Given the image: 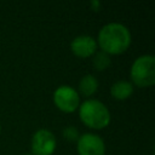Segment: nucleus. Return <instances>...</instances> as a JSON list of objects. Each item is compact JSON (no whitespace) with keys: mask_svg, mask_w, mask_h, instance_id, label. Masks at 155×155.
Returning <instances> with one entry per match:
<instances>
[{"mask_svg":"<svg viewBox=\"0 0 155 155\" xmlns=\"http://www.w3.org/2000/svg\"><path fill=\"white\" fill-rule=\"evenodd\" d=\"M96 41L99 51L109 56H114L121 54L128 50L132 35L125 24L110 22L99 29Z\"/></svg>","mask_w":155,"mask_h":155,"instance_id":"nucleus-1","label":"nucleus"},{"mask_svg":"<svg viewBox=\"0 0 155 155\" xmlns=\"http://www.w3.org/2000/svg\"><path fill=\"white\" fill-rule=\"evenodd\" d=\"M80 121L91 130H103L109 126L111 115L108 107L94 98L85 99L78 108Z\"/></svg>","mask_w":155,"mask_h":155,"instance_id":"nucleus-2","label":"nucleus"},{"mask_svg":"<svg viewBox=\"0 0 155 155\" xmlns=\"http://www.w3.org/2000/svg\"><path fill=\"white\" fill-rule=\"evenodd\" d=\"M130 78L133 86L139 88L150 87L155 84V57L142 54L137 57L130 68Z\"/></svg>","mask_w":155,"mask_h":155,"instance_id":"nucleus-3","label":"nucleus"},{"mask_svg":"<svg viewBox=\"0 0 155 155\" xmlns=\"http://www.w3.org/2000/svg\"><path fill=\"white\" fill-rule=\"evenodd\" d=\"M53 104L54 107L63 113H74L80 105V96L73 86L61 85L53 91Z\"/></svg>","mask_w":155,"mask_h":155,"instance_id":"nucleus-4","label":"nucleus"},{"mask_svg":"<svg viewBox=\"0 0 155 155\" xmlns=\"http://www.w3.org/2000/svg\"><path fill=\"white\" fill-rule=\"evenodd\" d=\"M57 148V139L52 131L40 128L34 132L30 140V150L33 155H53Z\"/></svg>","mask_w":155,"mask_h":155,"instance_id":"nucleus-5","label":"nucleus"},{"mask_svg":"<svg viewBox=\"0 0 155 155\" xmlns=\"http://www.w3.org/2000/svg\"><path fill=\"white\" fill-rule=\"evenodd\" d=\"M76 151L78 155H105V143L97 133L86 132L76 140Z\"/></svg>","mask_w":155,"mask_h":155,"instance_id":"nucleus-6","label":"nucleus"},{"mask_svg":"<svg viewBox=\"0 0 155 155\" xmlns=\"http://www.w3.org/2000/svg\"><path fill=\"white\" fill-rule=\"evenodd\" d=\"M70 51L78 58H90L98 51L97 41L91 35H78L70 42Z\"/></svg>","mask_w":155,"mask_h":155,"instance_id":"nucleus-7","label":"nucleus"},{"mask_svg":"<svg viewBox=\"0 0 155 155\" xmlns=\"http://www.w3.org/2000/svg\"><path fill=\"white\" fill-rule=\"evenodd\" d=\"M134 91V86L131 81L127 80H117L110 86V94L116 101H126L128 99Z\"/></svg>","mask_w":155,"mask_h":155,"instance_id":"nucleus-8","label":"nucleus"},{"mask_svg":"<svg viewBox=\"0 0 155 155\" xmlns=\"http://www.w3.org/2000/svg\"><path fill=\"white\" fill-rule=\"evenodd\" d=\"M98 86H99V82L97 78L92 74H86L80 79L76 91L79 96H84L88 99L93 94H96V92L98 91Z\"/></svg>","mask_w":155,"mask_h":155,"instance_id":"nucleus-9","label":"nucleus"},{"mask_svg":"<svg viewBox=\"0 0 155 155\" xmlns=\"http://www.w3.org/2000/svg\"><path fill=\"white\" fill-rule=\"evenodd\" d=\"M92 64L93 68L97 71H103L105 69H108L111 64V59L110 56L102 52V51H97L93 56H92Z\"/></svg>","mask_w":155,"mask_h":155,"instance_id":"nucleus-10","label":"nucleus"},{"mask_svg":"<svg viewBox=\"0 0 155 155\" xmlns=\"http://www.w3.org/2000/svg\"><path fill=\"white\" fill-rule=\"evenodd\" d=\"M80 137V133H79V130L75 127V126H68L63 130V138L67 139V140H70V142H76Z\"/></svg>","mask_w":155,"mask_h":155,"instance_id":"nucleus-11","label":"nucleus"},{"mask_svg":"<svg viewBox=\"0 0 155 155\" xmlns=\"http://www.w3.org/2000/svg\"><path fill=\"white\" fill-rule=\"evenodd\" d=\"M91 5L93 6V7H92V10H93V11H98V10H99V7H101V2H99V1H92V2H91Z\"/></svg>","mask_w":155,"mask_h":155,"instance_id":"nucleus-12","label":"nucleus"},{"mask_svg":"<svg viewBox=\"0 0 155 155\" xmlns=\"http://www.w3.org/2000/svg\"><path fill=\"white\" fill-rule=\"evenodd\" d=\"M22 155H33V154H30V153H25V154H22Z\"/></svg>","mask_w":155,"mask_h":155,"instance_id":"nucleus-13","label":"nucleus"},{"mask_svg":"<svg viewBox=\"0 0 155 155\" xmlns=\"http://www.w3.org/2000/svg\"><path fill=\"white\" fill-rule=\"evenodd\" d=\"M0 133H1V124H0Z\"/></svg>","mask_w":155,"mask_h":155,"instance_id":"nucleus-14","label":"nucleus"}]
</instances>
